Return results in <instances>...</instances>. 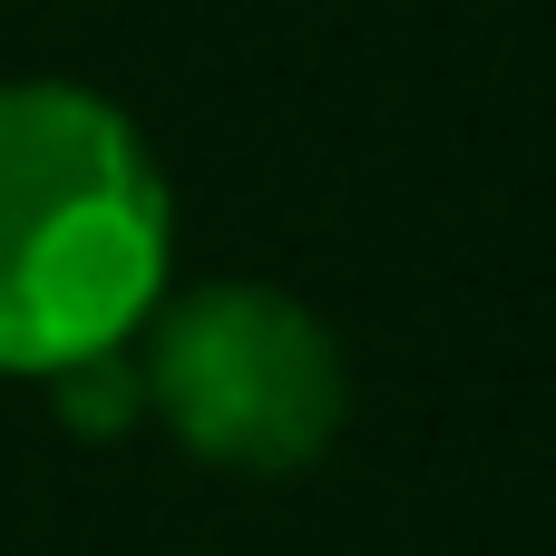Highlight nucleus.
Segmentation results:
<instances>
[{"mask_svg":"<svg viewBox=\"0 0 556 556\" xmlns=\"http://www.w3.org/2000/svg\"><path fill=\"white\" fill-rule=\"evenodd\" d=\"M166 176L98 88H0V371L127 352L166 293Z\"/></svg>","mask_w":556,"mask_h":556,"instance_id":"obj_1","label":"nucleus"},{"mask_svg":"<svg viewBox=\"0 0 556 556\" xmlns=\"http://www.w3.org/2000/svg\"><path fill=\"white\" fill-rule=\"evenodd\" d=\"M137 332H147V401L205 469L293 479L332 450L352 410L342 342L323 332V313H303L274 283L176 293Z\"/></svg>","mask_w":556,"mask_h":556,"instance_id":"obj_2","label":"nucleus"}]
</instances>
